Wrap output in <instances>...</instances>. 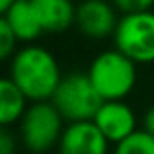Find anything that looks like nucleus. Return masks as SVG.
Wrapping results in <instances>:
<instances>
[{
	"instance_id": "nucleus-1",
	"label": "nucleus",
	"mask_w": 154,
	"mask_h": 154,
	"mask_svg": "<svg viewBox=\"0 0 154 154\" xmlns=\"http://www.w3.org/2000/svg\"><path fill=\"white\" fill-rule=\"evenodd\" d=\"M8 76L22 88L29 102H47L53 98L64 74L49 49L29 43L14 53Z\"/></svg>"
},
{
	"instance_id": "nucleus-2",
	"label": "nucleus",
	"mask_w": 154,
	"mask_h": 154,
	"mask_svg": "<svg viewBox=\"0 0 154 154\" xmlns=\"http://www.w3.org/2000/svg\"><path fill=\"white\" fill-rule=\"evenodd\" d=\"M137 66L139 64L133 59L113 47L100 53L86 72L103 102H107V100H125L135 90Z\"/></svg>"
},
{
	"instance_id": "nucleus-3",
	"label": "nucleus",
	"mask_w": 154,
	"mask_h": 154,
	"mask_svg": "<svg viewBox=\"0 0 154 154\" xmlns=\"http://www.w3.org/2000/svg\"><path fill=\"white\" fill-rule=\"evenodd\" d=\"M18 125L20 140L23 148L31 154H43L53 146H59V140L66 127L64 117L51 100L31 102Z\"/></svg>"
},
{
	"instance_id": "nucleus-4",
	"label": "nucleus",
	"mask_w": 154,
	"mask_h": 154,
	"mask_svg": "<svg viewBox=\"0 0 154 154\" xmlns=\"http://www.w3.org/2000/svg\"><path fill=\"white\" fill-rule=\"evenodd\" d=\"M51 102L60 111L64 121H92L103 98L96 90L88 72H68L63 76Z\"/></svg>"
},
{
	"instance_id": "nucleus-5",
	"label": "nucleus",
	"mask_w": 154,
	"mask_h": 154,
	"mask_svg": "<svg viewBox=\"0 0 154 154\" xmlns=\"http://www.w3.org/2000/svg\"><path fill=\"white\" fill-rule=\"evenodd\" d=\"M113 43L137 64L154 63V12H131L117 22Z\"/></svg>"
},
{
	"instance_id": "nucleus-6",
	"label": "nucleus",
	"mask_w": 154,
	"mask_h": 154,
	"mask_svg": "<svg viewBox=\"0 0 154 154\" xmlns=\"http://www.w3.org/2000/svg\"><path fill=\"white\" fill-rule=\"evenodd\" d=\"M117 22V8L109 0H82L76 6V27L90 39L113 37Z\"/></svg>"
},
{
	"instance_id": "nucleus-7",
	"label": "nucleus",
	"mask_w": 154,
	"mask_h": 154,
	"mask_svg": "<svg viewBox=\"0 0 154 154\" xmlns=\"http://www.w3.org/2000/svg\"><path fill=\"white\" fill-rule=\"evenodd\" d=\"M92 121L98 125V129L111 144H119L135 131H139L137 129V115L125 100L103 102Z\"/></svg>"
},
{
	"instance_id": "nucleus-8",
	"label": "nucleus",
	"mask_w": 154,
	"mask_h": 154,
	"mask_svg": "<svg viewBox=\"0 0 154 154\" xmlns=\"http://www.w3.org/2000/svg\"><path fill=\"white\" fill-rule=\"evenodd\" d=\"M109 140L94 121L68 123L59 140V154H109Z\"/></svg>"
},
{
	"instance_id": "nucleus-9",
	"label": "nucleus",
	"mask_w": 154,
	"mask_h": 154,
	"mask_svg": "<svg viewBox=\"0 0 154 154\" xmlns=\"http://www.w3.org/2000/svg\"><path fill=\"white\" fill-rule=\"evenodd\" d=\"M2 20L18 35L20 43H31L45 33L33 0H16L6 12H2Z\"/></svg>"
},
{
	"instance_id": "nucleus-10",
	"label": "nucleus",
	"mask_w": 154,
	"mask_h": 154,
	"mask_svg": "<svg viewBox=\"0 0 154 154\" xmlns=\"http://www.w3.org/2000/svg\"><path fill=\"white\" fill-rule=\"evenodd\" d=\"M45 33H63L76 26V6L72 0H33Z\"/></svg>"
},
{
	"instance_id": "nucleus-11",
	"label": "nucleus",
	"mask_w": 154,
	"mask_h": 154,
	"mask_svg": "<svg viewBox=\"0 0 154 154\" xmlns=\"http://www.w3.org/2000/svg\"><path fill=\"white\" fill-rule=\"evenodd\" d=\"M29 103V98L10 76L2 78L0 82V125L2 127H12L20 123Z\"/></svg>"
},
{
	"instance_id": "nucleus-12",
	"label": "nucleus",
	"mask_w": 154,
	"mask_h": 154,
	"mask_svg": "<svg viewBox=\"0 0 154 154\" xmlns=\"http://www.w3.org/2000/svg\"><path fill=\"white\" fill-rule=\"evenodd\" d=\"M113 154H154V137L144 129H139L131 137L115 144Z\"/></svg>"
},
{
	"instance_id": "nucleus-13",
	"label": "nucleus",
	"mask_w": 154,
	"mask_h": 154,
	"mask_svg": "<svg viewBox=\"0 0 154 154\" xmlns=\"http://www.w3.org/2000/svg\"><path fill=\"white\" fill-rule=\"evenodd\" d=\"M18 43H20L18 35L12 31V27L4 20H0V57L4 60H10L14 53L18 51Z\"/></svg>"
},
{
	"instance_id": "nucleus-14",
	"label": "nucleus",
	"mask_w": 154,
	"mask_h": 154,
	"mask_svg": "<svg viewBox=\"0 0 154 154\" xmlns=\"http://www.w3.org/2000/svg\"><path fill=\"white\" fill-rule=\"evenodd\" d=\"M111 2L121 14L152 10V6H154V0H111Z\"/></svg>"
},
{
	"instance_id": "nucleus-15",
	"label": "nucleus",
	"mask_w": 154,
	"mask_h": 154,
	"mask_svg": "<svg viewBox=\"0 0 154 154\" xmlns=\"http://www.w3.org/2000/svg\"><path fill=\"white\" fill-rule=\"evenodd\" d=\"M16 152V137L10 127L0 129V154H14Z\"/></svg>"
},
{
	"instance_id": "nucleus-16",
	"label": "nucleus",
	"mask_w": 154,
	"mask_h": 154,
	"mask_svg": "<svg viewBox=\"0 0 154 154\" xmlns=\"http://www.w3.org/2000/svg\"><path fill=\"white\" fill-rule=\"evenodd\" d=\"M143 129H144V131H148V133H150V135L154 137V103L146 109V113H144Z\"/></svg>"
},
{
	"instance_id": "nucleus-17",
	"label": "nucleus",
	"mask_w": 154,
	"mask_h": 154,
	"mask_svg": "<svg viewBox=\"0 0 154 154\" xmlns=\"http://www.w3.org/2000/svg\"><path fill=\"white\" fill-rule=\"evenodd\" d=\"M14 2H16V0H0V14H2V12H6Z\"/></svg>"
}]
</instances>
